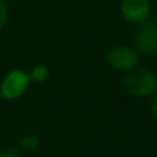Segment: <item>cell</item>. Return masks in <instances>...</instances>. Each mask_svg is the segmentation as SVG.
<instances>
[{
  "label": "cell",
  "mask_w": 157,
  "mask_h": 157,
  "mask_svg": "<svg viewBox=\"0 0 157 157\" xmlns=\"http://www.w3.org/2000/svg\"><path fill=\"white\" fill-rule=\"evenodd\" d=\"M29 75H26L23 70H12L6 75L0 86V93L5 99H17L21 96L29 84Z\"/></svg>",
  "instance_id": "cell-4"
},
{
  "label": "cell",
  "mask_w": 157,
  "mask_h": 157,
  "mask_svg": "<svg viewBox=\"0 0 157 157\" xmlns=\"http://www.w3.org/2000/svg\"><path fill=\"white\" fill-rule=\"evenodd\" d=\"M108 64L121 72H130L139 66V53L128 46H114L107 53Z\"/></svg>",
  "instance_id": "cell-2"
},
{
  "label": "cell",
  "mask_w": 157,
  "mask_h": 157,
  "mask_svg": "<svg viewBox=\"0 0 157 157\" xmlns=\"http://www.w3.org/2000/svg\"><path fill=\"white\" fill-rule=\"evenodd\" d=\"M122 86L127 93L137 98H147L156 93L157 75L148 69H133L124 76Z\"/></svg>",
  "instance_id": "cell-1"
},
{
  "label": "cell",
  "mask_w": 157,
  "mask_h": 157,
  "mask_svg": "<svg viewBox=\"0 0 157 157\" xmlns=\"http://www.w3.org/2000/svg\"><path fill=\"white\" fill-rule=\"evenodd\" d=\"M6 21H8V8H6L5 2L0 0V31L5 28Z\"/></svg>",
  "instance_id": "cell-6"
},
{
  "label": "cell",
  "mask_w": 157,
  "mask_h": 157,
  "mask_svg": "<svg viewBox=\"0 0 157 157\" xmlns=\"http://www.w3.org/2000/svg\"><path fill=\"white\" fill-rule=\"evenodd\" d=\"M151 11L150 0H124L121 5L122 17L130 23H142Z\"/></svg>",
  "instance_id": "cell-5"
},
{
  "label": "cell",
  "mask_w": 157,
  "mask_h": 157,
  "mask_svg": "<svg viewBox=\"0 0 157 157\" xmlns=\"http://www.w3.org/2000/svg\"><path fill=\"white\" fill-rule=\"evenodd\" d=\"M134 43L139 52L145 55L157 53V20H145L140 23Z\"/></svg>",
  "instance_id": "cell-3"
},
{
  "label": "cell",
  "mask_w": 157,
  "mask_h": 157,
  "mask_svg": "<svg viewBox=\"0 0 157 157\" xmlns=\"http://www.w3.org/2000/svg\"><path fill=\"white\" fill-rule=\"evenodd\" d=\"M151 114H153V117L157 121V90H156V93H154L153 102H151Z\"/></svg>",
  "instance_id": "cell-7"
}]
</instances>
